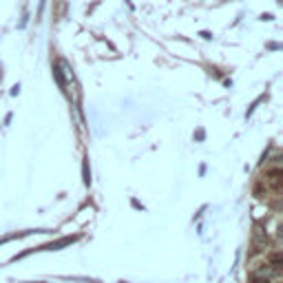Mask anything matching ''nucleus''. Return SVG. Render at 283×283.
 Here are the masks:
<instances>
[]
</instances>
